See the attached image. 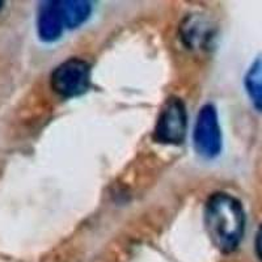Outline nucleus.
Here are the masks:
<instances>
[{"label": "nucleus", "instance_id": "1", "mask_svg": "<svg viewBox=\"0 0 262 262\" xmlns=\"http://www.w3.org/2000/svg\"><path fill=\"white\" fill-rule=\"evenodd\" d=\"M205 226L211 242L221 252L231 253L236 250L245 231L242 202L231 194H212L205 206Z\"/></svg>", "mask_w": 262, "mask_h": 262}, {"label": "nucleus", "instance_id": "2", "mask_svg": "<svg viewBox=\"0 0 262 262\" xmlns=\"http://www.w3.org/2000/svg\"><path fill=\"white\" fill-rule=\"evenodd\" d=\"M193 143L196 154L203 159H214L221 154L222 130L214 105L201 107L194 126Z\"/></svg>", "mask_w": 262, "mask_h": 262}, {"label": "nucleus", "instance_id": "3", "mask_svg": "<svg viewBox=\"0 0 262 262\" xmlns=\"http://www.w3.org/2000/svg\"><path fill=\"white\" fill-rule=\"evenodd\" d=\"M91 84L90 64L79 58L60 63L51 74L54 92L62 97H76L88 91Z\"/></svg>", "mask_w": 262, "mask_h": 262}, {"label": "nucleus", "instance_id": "4", "mask_svg": "<svg viewBox=\"0 0 262 262\" xmlns=\"http://www.w3.org/2000/svg\"><path fill=\"white\" fill-rule=\"evenodd\" d=\"M188 128V114L184 102L177 97L168 98L161 107L154 137L164 144H180L184 142Z\"/></svg>", "mask_w": 262, "mask_h": 262}, {"label": "nucleus", "instance_id": "5", "mask_svg": "<svg viewBox=\"0 0 262 262\" xmlns=\"http://www.w3.org/2000/svg\"><path fill=\"white\" fill-rule=\"evenodd\" d=\"M64 20L58 2H45L39 6L37 15V32L42 41L54 42L60 38L64 30Z\"/></svg>", "mask_w": 262, "mask_h": 262}, {"label": "nucleus", "instance_id": "6", "mask_svg": "<svg viewBox=\"0 0 262 262\" xmlns=\"http://www.w3.org/2000/svg\"><path fill=\"white\" fill-rule=\"evenodd\" d=\"M59 4L64 25L69 29H74L84 24L92 12V6L85 0H60Z\"/></svg>", "mask_w": 262, "mask_h": 262}, {"label": "nucleus", "instance_id": "7", "mask_svg": "<svg viewBox=\"0 0 262 262\" xmlns=\"http://www.w3.org/2000/svg\"><path fill=\"white\" fill-rule=\"evenodd\" d=\"M245 91L258 112H262V55L256 58L244 78Z\"/></svg>", "mask_w": 262, "mask_h": 262}, {"label": "nucleus", "instance_id": "8", "mask_svg": "<svg viewBox=\"0 0 262 262\" xmlns=\"http://www.w3.org/2000/svg\"><path fill=\"white\" fill-rule=\"evenodd\" d=\"M182 37L190 48H202L209 38V29L201 18L189 17L182 25Z\"/></svg>", "mask_w": 262, "mask_h": 262}, {"label": "nucleus", "instance_id": "9", "mask_svg": "<svg viewBox=\"0 0 262 262\" xmlns=\"http://www.w3.org/2000/svg\"><path fill=\"white\" fill-rule=\"evenodd\" d=\"M256 253L257 257L259 258V261L262 262V226L259 227L258 232L256 236Z\"/></svg>", "mask_w": 262, "mask_h": 262}, {"label": "nucleus", "instance_id": "10", "mask_svg": "<svg viewBox=\"0 0 262 262\" xmlns=\"http://www.w3.org/2000/svg\"><path fill=\"white\" fill-rule=\"evenodd\" d=\"M2 6H3V3H2V2H0V8H2Z\"/></svg>", "mask_w": 262, "mask_h": 262}]
</instances>
